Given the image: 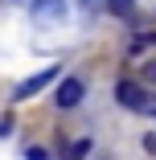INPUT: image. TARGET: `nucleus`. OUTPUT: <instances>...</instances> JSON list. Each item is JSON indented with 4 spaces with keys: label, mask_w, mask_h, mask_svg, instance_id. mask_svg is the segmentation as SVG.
<instances>
[{
    "label": "nucleus",
    "mask_w": 156,
    "mask_h": 160,
    "mask_svg": "<svg viewBox=\"0 0 156 160\" xmlns=\"http://www.w3.org/2000/svg\"><path fill=\"white\" fill-rule=\"evenodd\" d=\"M107 4H111L115 17H128V12H132V0H107Z\"/></svg>",
    "instance_id": "7"
},
{
    "label": "nucleus",
    "mask_w": 156,
    "mask_h": 160,
    "mask_svg": "<svg viewBox=\"0 0 156 160\" xmlns=\"http://www.w3.org/2000/svg\"><path fill=\"white\" fill-rule=\"evenodd\" d=\"M148 45H156V33H140V37H136L128 49H132V53H140V49H148Z\"/></svg>",
    "instance_id": "5"
},
{
    "label": "nucleus",
    "mask_w": 156,
    "mask_h": 160,
    "mask_svg": "<svg viewBox=\"0 0 156 160\" xmlns=\"http://www.w3.org/2000/svg\"><path fill=\"white\" fill-rule=\"evenodd\" d=\"M144 78H148V82H156V62H152V66L144 70Z\"/></svg>",
    "instance_id": "9"
},
{
    "label": "nucleus",
    "mask_w": 156,
    "mask_h": 160,
    "mask_svg": "<svg viewBox=\"0 0 156 160\" xmlns=\"http://www.w3.org/2000/svg\"><path fill=\"white\" fill-rule=\"evenodd\" d=\"M53 74H58V70H41V74H33V78H25V82L13 90V99L21 103V99H29V94H37L41 86H49V82H53Z\"/></svg>",
    "instance_id": "4"
},
{
    "label": "nucleus",
    "mask_w": 156,
    "mask_h": 160,
    "mask_svg": "<svg viewBox=\"0 0 156 160\" xmlns=\"http://www.w3.org/2000/svg\"><path fill=\"white\" fill-rule=\"evenodd\" d=\"M82 94H86V86H82L78 78H66V82L58 86V107H62V111L78 107V103H82Z\"/></svg>",
    "instance_id": "3"
},
{
    "label": "nucleus",
    "mask_w": 156,
    "mask_h": 160,
    "mask_svg": "<svg viewBox=\"0 0 156 160\" xmlns=\"http://www.w3.org/2000/svg\"><path fill=\"white\" fill-rule=\"evenodd\" d=\"M86 152H90V140H74L70 144V160H82Z\"/></svg>",
    "instance_id": "6"
},
{
    "label": "nucleus",
    "mask_w": 156,
    "mask_h": 160,
    "mask_svg": "<svg viewBox=\"0 0 156 160\" xmlns=\"http://www.w3.org/2000/svg\"><path fill=\"white\" fill-rule=\"evenodd\" d=\"M115 99L128 107V111H156V103L144 94V86H136V82H119L115 86Z\"/></svg>",
    "instance_id": "1"
},
{
    "label": "nucleus",
    "mask_w": 156,
    "mask_h": 160,
    "mask_svg": "<svg viewBox=\"0 0 156 160\" xmlns=\"http://www.w3.org/2000/svg\"><path fill=\"white\" fill-rule=\"evenodd\" d=\"M29 160H49V156H45L41 148H29Z\"/></svg>",
    "instance_id": "8"
},
{
    "label": "nucleus",
    "mask_w": 156,
    "mask_h": 160,
    "mask_svg": "<svg viewBox=\"0 0 156 160\" xmlns=\"http://www.w3.org/2000/svg\"><path fill=\"white\" fill-rule=\"evenodd\" d=\"M33 21H37V25L66 21V0H33Z\"/></svg>",
    "instance_id": "2"
}]
</instances>
